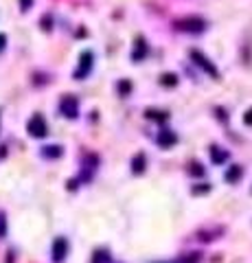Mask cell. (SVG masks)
I'll return each mask as SVG.
<instances>
[{
    "mask_svg": "<svg viewBox=\"0 0 252 263\" xmlns=\"http://www.w3.org/2000/svg\"><path fill=\"white\" fill-rule=\"evenodd\" d=\"M66 252H68V243H66V239H64V237L55 239V243H53V259H55V261H64Z\"/></svg>",
    "mask_w": 252,
    "mask_h": 263,
    "instance_id": "5",
    "label": "cell"
},
{
    "mask_svg": "<svg viewBox=\"0 0 252 263\" xmlns=\"http://www.w3.org/2000/svg\"><path fill=\"white\" fill-rule=\"evenodd\" d=\"M162 84H165V86H176L178 84L176 75H162Z\"/></svg>",
    "mask_w": 252,
    "mask_h": 263,
    "instance_id": "13",
    "label": "cell"
},
{
    "mask_svg": "<svg viewBox=\"0 0 252 263\" xmlns=\"http://www.w3.org/2000/svg\"><path fill=\"white\" fill-rule=\"evenodd\" d=\"M27 132L33 138H42L48 134V127H46V121L42 114H33V117H31V121L27 123Z\"/></svg>",
    "mask_w": 252,
    "mask_h": 263,
    "instance_id": "1",
    "label": "cell"
},
{
    "mask_svg": "<svg viewBox=\"0 0 252 263\" xmlns=\"http://www.w3.org/2000/svg\"><path fill=\"white\" fill-rule=\"evenodd\" d=\"M243 123H246V125H252V108L246 112V117H243Z\"/></svg>",
    "mask_w": 252,
    "mask_h": 263,
    "instance_id": "14",
    "label": "cell"
},
{
    "mask_svg": "<svg viewBox=\"0 0 252 263\" xmlns=\"http://www.w3.org/2000/svg\"><path fill=\"white\" fill-rule=\"evenodd\" d=\"M90 68H92V53L86 51V53H81V57H79V68H77V72H75V77H77V79L86 77L88 72H90Z\"/></svg>",
    "mask_w": 252,
    "mask_h": 263,
    "instance_id": "4",
    "label": "cell"
},
{
    "mask_svg": "<svg viewBox=\"0 0 252 263\" xmlns=\"http://www.w3.org/2000/svg\"><path fill=\"white\" fill-rule=\"evenodd\" d=\"M178 143V136L173 134L171 129H162L160 136H158V145L160 147H173Z\"/></svg>",
    "mask_w": 252,
    "mask_h": 263,
    "instance_id": "7",
    "label": "cell"
},
{
    "mask_svg": "<svg viewBox=\"0 0 252 263\" xmlns=\"http://www.w3.org/2000/svg\"><path fill=\"white\" fill-rule=\"evenodd\" d=\"M3 233H5V217L0 215V235H3Z\"/></svg>",
    "mask_w": 252,
    "mask_h": 263,
    "instance_id": "17",
    "label": "cell"
},
{
    "mask_svg": "<svg viewBox=\"0 0 252 263\" xmlns=\"http://www.w3.org/2000/svg\"><path fill=\"white\" fill-rule=\"evenodd\" d=\"M191 57H193V60L195 62H198V66H200V68H204V70H208L210 72V75H217V70H215V66H210V62H208V57H204V55H202V53H198V51H193L191 53Z\"/></svg>",
    "mask_w": 252,
    "mask_h": 263,
    "instance_id": "6",
    "label": "cell"
},
{
    "mask_svg": "<svg viewBox=\"0 0 252 263\" xmlns=\"http://www.w3.org/2000/svg\"><path fill=\"white\" fill-rule=\"evenodd\" d=\"M210 152H213V160L215 162H224L226 160V152H219V147H213Z\"/></svg>",
    "mask_w": 252,
    "mask_h": 263,
    "instance_id": "11",
    "label": "cell"
},
{
    "mask_svg": "<svg viewBox=\"0 0 252 263\" xmlns=\"http://www.w3.org/2000/svg\"><path fill=\"white\" fill-rule=\"evenodd\" d=\"M5 46H7V35L5 33H0V53L5 51Z\"/></svg>",
    "mask_w": 252,
    "mask_h": 263,
    "instance_id": "16",
    "label": "cell"
},
{
    "mask_svg": "<svg viewBox=\"0 0 252 263\" xmlns=\"http://www.w3.org/2000/svg\"><path fill=\"white\" fill-rule=\"evenodd\" d=\"M143 167H145V156H143V154H138V156H136V160H132V171L141 174Z\"/></svg>",
    "mask_w": 252,
    "mask_h": 263,
    "instance_id": "9",
    "label": "cell"
},
{
    "mask_svg": "<svg viewBox=\"0 0 252 263\" xmlns=\"http://www.w3.org/2000/svg\"><path fill=\"white\" fill-rule=\"evenodd\" d=\"M178 27L182 31H189V33H200L206 29V22L202 18H186V20H180L178 22Z\"/></svg>",
    "mask_w": 252,
    "mask_h": 263,
    "instance_id": "3",
    "label": "cell"
},
{
    "mask_svg": "<svg viewBox=\"0 0 252 263\" xmlns=\"http://www.w3.org/2000/svg\"><path fill=\"white\" fill-rule=\"evenodd\" d=\"M237 178H241V169L239 167H232L228 174H226V180H228V182H235Z\"/></svg>",
    "mask_w": 252,
    "mask_h": 263,
    "instance_id": "10",
    "label": "cell"
},
{
    "mask_svg": "<svg viewBox=\"0 0 252 263\" xmlns=\"http://www.w3.org/2000/svg\"><path fill=\"white\" fill-rule=\"evenodd\" d=\"M46 158H57V156H62V147L57 145H51V147H44V152H42Z\"/></svg>",
    "mask_w": 252,
    "mask_h": 263,
    "instance_id": "8",
    "label": "cell"
},
{
    "mask_svg": "<svg viewBox=\"0 0 252 263\" xmlns=\"http://www.w3.org/2000/svg\"><path fill=\"white\" fill-rule=\"evenodd\" d=\"M60 112L64 114V117H68V119H75L77 114H79V101H77V97H72V95H66L60 101Z\"/></svg>",
    "mask_w": 252,
    "mask_h": 263,
    "instance_id": "2",
    "label": "cell"
},
{
    "mask_svg": "<svg viewBox=\"0 0 252 263\" xmlns=\"http://www.w3.org/2000/svg\"><path fill=\"white\" fill-rule=\"evenodd\" d=\"M31 5H33V0H20V7H22V11H27Z\"/></svg>",
    "mask_w": 252,
    "mask_h": 263,
    "instance_id": "15",
    "label": "cell"
},
{
    "mask_svg": "<svg viewBox=\"0 0 252 263\" xmlns=\"http://www.w3.org/2000/svg\"><path fill=\"white\" fill-rule=\"evenodd\" d=\"M145 51H147V46H145L143 40H138V53H134L132 57H134V60H141V57L145 55Z\"/></svg>",
    "mask_w": 252,
    "mask_h": 263,
    "instance_id": "12",
    "label": "cell"
}]
</instances>
